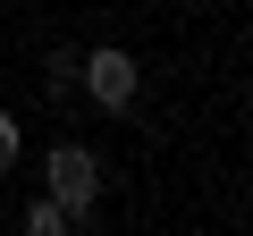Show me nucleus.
Returning <instances> with one entry per match:
<instances>
[{
	"mask_svg": "<svg viewBox=\"0 0 253 236\" xmlns=\"http://www.w3.org/2000/svg\"><path fill=\"white\" fill-rule=\"evenodd\" d=\"M42 194L68 211V228H93L101 219V152L93 144H51L42 152Z\"/></svg>",
	"mask_w": 253,
	"mask_h": 236,
	"instance_id": "f257e3e1",
	"label": "nucleus"
},
{
	"mask_svg": "<svg viewBox=\"0 0 253 236\" xmlns=\"http://www.w3.org/2000/svg\"><path fill=\"white\" fill-rule=\"evenodd\" d=\"M26 160V127H17V110H0V177H9Z\"/></svg>",
	"mask_w": 253,
	"mask_h": 236,
	"instance_id": "39448f33",
	"label": "nucleus"
},
{
	"mask_svg": "<svg viewBox=\"0 0 253 236\" xmlns=\"http://www.w3.org/2000/svg\"><path fill=\"white\" fill-rule=\"evenodd\" d=\"M42 93H51V101H68V93H76V51H68V42L42 59Z\"/></svg>",
	"mask_w": 253,
	"mask_h": 236,
	"instance_id": "7ed1b4c3",
	"label": "nucleus"
},
{
	"mask_svg": "<svg viewBox=\"0 0 253 236\" xmlns=\"http://www.w3.org/2000/svg\"><path fill=\"white\" fill-rule=\"evenodd\" d=\"M26 236H68V211H59L51 194H34V202H26Z\"/></svg>",
	"mask_w": 253,
	"mask_h": 236,
	"instance_id": "20e7f679",
	"label": "nucleus"
},
{
	"mask_svg": "<svg viewBox=\"0 0 253 236\" xmlns=\"http://www.w3.org/2000/svg\"><path fill=\"white\" fill-rule=\"evenodd\" d=\"M76 93H84L101 118H135V93H144L135 51H126V42H93V51H76Z\"/></svg>",
	"mask_w": 253,
	"mask_h": 236,
	"instance_id": "f03ea898",
	"label": "nucleus"
}]
</instances>
